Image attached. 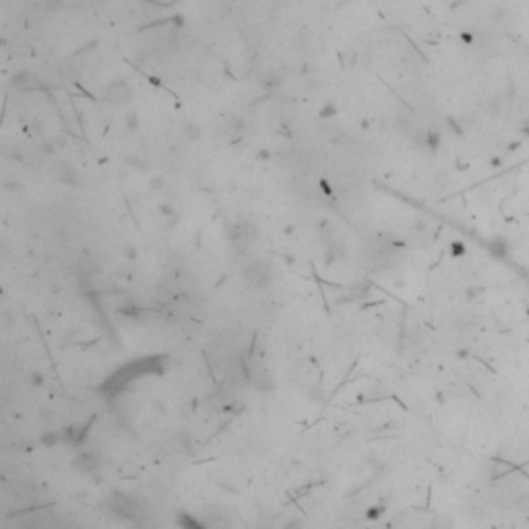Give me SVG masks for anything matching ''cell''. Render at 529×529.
<instances>
[{"instance_id":"obj_8","label":"cell","mask_w":529,"mask_h":529,"mask_svg":"<svg viewBox=\"0 0 529 529\" xmlns=\"http://www.w3.org/2000/svg\"><path fill=\"white\" fill-rule=\"evenodd\" d=\"M284 529H302V523H300L298 519H292V521H290V523H288Z\"/></svg>"},{"instance_id":"obj_1","label":"cell","mask_w":529,"mask_h":529,"mask_svg":"<svg viewBox=\"0 0 529 529\" xmlns=\"http://www.w3.org/2000/svg\"><path fill=\"white\" fill-rule=\"evenodd\" d=\"M160 360L157 358H145V360H139V362H130V364H126L120 372H116L110 380H108V384H105V389H120V386H124L126 382H130L132 378H137V376H141V374H147V372H153V370H160V364H157Z\"/></svg>"},{"instance_id":"obj_4","label":"cell","mask_w":529,"mask_h":529,"mask_svg":"<svg viewBox=\"0 0 529 529\" xmlns=\"http://www.w3.org/2000/svg\"><path fill=\"white\" fill-rule=\"evenodd\" d=\"M246 275H248V279H250L252 284H267V281H269V277H271V269H269V264H267V262H262V260H254V262H250V264H248Z\"/></svg>"},{"instance_id":"obj_7","label":"cell","mask_w":529,"mask_h":529,"mask_svg":"<svg viewBox=\"0 0 529 529\" xmlns=\"http://www.w3.org/2000/svg\"><path fill=\"white\" fill-rule=\"evenodd\" d=\"M490 246H492V252H494V254H498V256H504V254H506V242H504L502 238L494 240Z\"/></svg>"},{"instance_id":"obj_9","label":"cell","mask_w":529,"mask_h":529,"mask_svg":"<svg viewBox=\"0 0 529 529\" xmlns=\"http://www.w3.org/2000/svg\"><path fill=\"white\" fill-rule=\"evenodd\" d=\"M453 252H455V254H461V252H465L463 244H453Z\"/></svg>"},{"instance_id":"obj_5","label":"cell","mask_w":529,"mask_h":529,"mask_svg":"<svg viewBox=\"0 0 529 529\" xmlns=\"http://www.w3.org/2000/svg\"><path fill=\"white\" fill-rule=\"evenodd\" d=\"M60 180H62V182H68V184H75V182H77V172H75L70 166H62V168H60Z\"/></svg>"},{"instance_id":"obj_6","label":"cell","mask_w":529,"mask_h":529,"mask_svg":"<svg viewBox=\"0 0 529 529\" xmlns=\"http://www.w3.org/2000/svg\"><path fill=\"white\" fill-rule=\"evenodd\" d=\"M180 525H182L184 529H205L201 523H197V521L190 519L188 515H182V517H180Z\"/></svg>"},{"instance_id":"obj_2","label":"cell","mask_w":529,"mask_h":529,"mask_svg":"<svg viewBox=\"0 0 529 529\" xmlns=\"http://www.w3.org/2000/svg\"><path fill=\"white\" fill-rule=\"evenodd\" d=\"M130 95H132V89H130L128 83H124V81H114V83L110 85L108 93H105V99H108L110 103H126V101L130 99Z\"/></svg>"},{"instance_id":"obj_3","label":"cell","mask_w":529,"mask_h":529,"mask_svg":"<svg viewBox=\"0 0 529 529\" xmlns=\"http://www.w3.org/2000/svg\"><path fill=\"white\" fill-rule=\"evenodd\" d=\"M256 227L252 225V223H242V225H238L236 230H234V236H232V240H234V244L242 250V248H246V246H250L254 240H256Z\"/></svg>"}]
</instances>
